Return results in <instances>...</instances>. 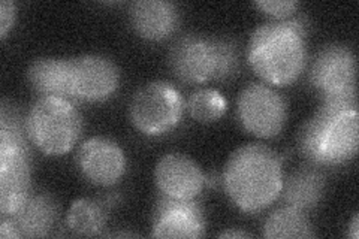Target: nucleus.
<instances>
[{"mask_svg":"<svg viewBox=\"0 0 359 239\" xmlns=\"http://www.w3.org/2000/svg\"><path fill=\"white\" fill-rule=\"evenodd\" d=\"M187 109L196 121L212 123L219 120L226 111V100L212 88H201L190 96Z\"/></svg>","mask_w":359,"mask_h":239,"instance_id":"obj_20","label":"nucleus"},{"mask_svg":"<svg viewBox=\"0 0 359 239\" xmlns=\"http://www.w3.org/2000/svg\"><path fill=\"white\" fill-rule=\"evenodd\" d=\"M304 21L287 18L257 27L247 45V60L257 76L278 87L297 81L307 63Z\"/></svg>","mask_w":359,"mask_h":239,"instance_id":"obj_1","label":"nucleus"},{"mask_svg":"<svg viewBox=\"0 0 359 239\" xmlns=\"http://www.w3.org/2000/svg\"><path fill=\"white\" fill-rule=\"evenodd\" d=\"M18 229L21 238L47 236L59 217V207L48 193L30 195L13 215H6Z\"/></svg>","mask_w":359,"mask_h":239,"instance_id":"obj_16","label":"nucleus"},{"mask_svg":"<svg viewBox=\"0 0 359 239\" xmlns=\"http://www.w3.org/2000/svg\"><path fill=\"white\" fill-rule=\"evenodd\" d=\"M72 84L76 100L102 102L116 93L120 72L108 57L84 54L72 59Z\"/></svg>","mask_w":359,"mask_h":239,"instance_id":"obj_9","label":"nucleus"},{"mask_svg":"<svg viewBox=\"0 0 359 239\" xmlns=\"http://www.w3.org/2000/svg\"><path fill=\"white\" fill-rule=\"evenodd\" d=\"M256 6L277 20H287L298 9L299 4L295 0H259Z\"/></svg>","mask_w":359,"mask_h":239,"instance_id":"obj_21","label":"nucleus"},{"mask_svg":"<svg viewBox=\"0 0 359 239\" xmlns=\"http://www.w3.org/2000/svg\"><path fill=\"white\" fill-rule=\"evenodd\" d=\"M250 235L245 233V232H241V231H224L219 235V238H249Z\"/></svg>","mask_w":359,"mask_h":239,"instance_id":"obj_24","label":"nucleus"},{"mask_svg":"<svg viewBox=\"0 0 359 239\" xmlns=\"http://www.w3.org/2000/svg\"><path fill=\"white\" fill-rule=\"evenodd\" d=\"M0 236H2L4 239L21 238L15 224L9 217H6V215H2V223H0Z\"/></svg>","mask_w":359,"mask_h":239,"instance_id":"obj_23","label":"nucleus"},{"mask_svg":"<svg viewBox=\"0 0 359 239\" xmlns=\"http://www.w3.org/2000/svg\"><path fill=\"white\" fill-rule=\"evenodd\" d=\"M66 224L76 235H99L107 224V212L104 210V205L92 199L75 200L66 214Z\"/></svg>","mask_w":359,"mask_h":239,"instance_id":"obj_19","label":"nucleus"},{"mask_svg":"<svg viewBox=\"0 0 359 239\" xmlns=\"http://www.w3.org/2000/svg\"><path fill=\"white\" fill-rule=\"evenodd\" d=\"M283 170L280 157L262 144H247L223 169V186L235 207L244 212L268 208L280 198Z\"/></svg>","mask_w":359,"mask_h":239,"instance_id":"obj_2","label":"nucleus"},{"mask_svg":"<svg viewBox=\"0 0 359 239\" xmlns=\"http://www.w3.org/2000/svg\"><path fill=\"white\" fill-rule=\"evenodd\" d=\"M132 27L147 41H163L178 26V9L166 0H138L130 5Z\"/></svg>","mask_w":359,"mask_h":239,"instance_id":"obj_14","label":"nucleus"},{"mask_svg":"<svg viewBox=\"0 0 359 239\" xmlns=\"http://www.w3.org/2000/svg\"><path fill=\"white\" fill-rule=\"evenodd\" d=\"M27 78L41 97H60L72 104L76 102L72 84V59H36L29 67Z\"/></svg>","mask_w":359,"mask_h":239,"instance_id":"obj_15","label":"nucleus"},{"mask_svg":"<svg viewBox=\"0 0 359 239\" xmlns=\"http://www.w3.org/2000/svg\"><path fill=\"white\" fill-rule=\"evenodd\" d=\"M29 139L43 154L62 156L71 151L83 130V120L72 102L60 97H39L26 116Z\"/></svg>","mask_w":359,"mask_h":239,"instance_id":"obj_5","label":"nucleus"},{"mask_svg":"<svg viewBox=\"0 0 359 239\" xmlns=\"http://www.w3.org/2000/svg\"><path fill=\"white\" fill-rule=\"evenodd\" d=\"M170 66L189 84L228 79L238 71L237 47L229 39L184 35L172 45Z\"/></svg>","mask_w":359,"mask_h":239,"instance_id":"obj_3","label":"nucleus"},{"mask_svg":"<svg viewBox=\"0 0 359 239\" xmlns=\"http://www.w3.org/2000/svg\"><path fill=\"white\" fill-rule=\"evenodd\" d=\"M358 109L332 112L319 108L299 133L304 156L316 165H343L358 153Z\"/></svg>","mask_w":359,"mask_h":239,"instance_id":"obj_4","label":"nucleus"},{"mask_svg":"<svg viewBox=\"0 0 359 239\" xmlns=\"http://www.w3.org/2000/svg\"><path fill=\"white\" fill-rule=\"evenodd\" d=\"M205 232V214L192 200H178L162 196L153 214L154 238H201Z\"/></svg>","mask_w":359,"mask_h":239,"instance_id":"obj_10","label":"nucleus"},{"mask_svg":"<svg viewBox=\"0 0 359 239\" xmlns=\"http://www.w3.org/2000/svg\"><path fill=\"white\" fill-rule=\"evenodd\" d=\"M237 112L244 130L266 139L283 130L287 120V104L274 88L253 83L240 93Z\"/></svg>","mask_w":359,"mask_h":239,"instance_id":"obj_7","label":"nucleus"},{"mask_svg":"<svg viewBox=\"0 0 359 239\" xmlns=\"http://www.w3.org/2000/svg\"><path fill=\"white\" fill-rule=\"evenodd\" d=\"M184 99L178 90L163 81L149 83L133 95L129 116L141 133L162 136L174 130L184 114Z\"/></svg>","mask_w":359,"mask_h":239,"instance_id":"obj_6","label":"nucleus"},{"mask_svg":"<svg viewBox=\"0 0 359 239\" xmlns=\"http://www.w3.org/2000/svg\"><path fill=\"white\" fill-rule=\"evenodd\" d=\"M325 191V177L316 168L304 166L283 178L282 196L283 202L289 207L301 211H310L320 202Z\"/></svg>","mask_w":359,"mask_h":239,"instance_id":"obj_17","label":"nucleus"},{"mask_svg":"<svg viewBox=\"0 0 359 239\" xmlns=\"http://www.w3.org/2000/svg\"><path fill=\"white\" fill-rule=\"evenodd\" d=\"M30 153L26 148L0 146V211L13 215L30 196Z\"/></svg>","mask_w":359,"mask_h":239,"instance_id":"obj_13","label":"nucleus"},{"mask_svg":"<svg viewBox=\"0 0 359 239\" xmlns=\"http://www.w3.org/2000/svg\"><path fill=\"white\" fill-rule=\"evenodd\" d=\"M76 166L95 186H114L126 172V156L120 145L104 136L84 141L76 153Z\"/></svg>","mask_w":359,"mask_h":239,"instance_id":"obj_8","label":"nucleus"},{"mask_svg":"<svg viewBox=\"0 0 359 239\" xmlns=\"http://www.w3.org/2000/svg\"><path fill=\"white\" fill-rule=\"evenodd\" d=\"M154 179L162 196L178 200L196 199L205 184V175L199 165L178 153L166 154L157 162Z\"/></svg>","mask_w":359,"mask_h":239,"instance_id":"obj_12","label":"nucleus"},{"mask_svg":"<svg viewBox=\"0 0 359 239\" xmlns=\"http://www.w3.org/2000/svg\"><path fill=\"white\" fill-rule=\"evenodd\" d=\"M310 81L323 95L356 88L355 54L344 45H327L314 57Z\"/></svg>","mask_w":359,"mask_h":239,"instance_id":"obj_11","label":"nucleus"},{"mask_svg":"<svg viewBox=\"0 0 359 239\" xmlns=\"http://www.w3.org/2000/svg\"><path fill=\"white\" fill-rule=\"evenodd\" d=\"M264 236L269 239H304L313 238L314 231L304 211L285 205L265 220Z\"/></svg>","mask_w":359,"mask_h":239,"instance_id":"obj_18","label":"nucleus"},{"mask_svg":"<svg viewBox=\"0 0 359 239\" xmlns=\"http://www.w3.org/2000/svg\"><path fill=\"white\" fill-rule=\"evenodd\" d=\"M15 15L17 5L14 2H11V0H4V2L0 4V36H2V39L6 38L8 32L14 26Z\"/></svg>","mask_w":359,"mask_h":239,"instance_id":"obj_22","label":"nucleus"},{"mask_svg":"<svg viewBox=\"0 0 359 239\" xmlns=\"http://www.w3.org/2000/svg\"><path fill=\"white\" fill-rule=\"evenodd\" d=\"M349 236L352 239H358L359 238V217L355 215L351 223V229H349Z\"/></svg>","mask_w":359,"mask_h":239,"instance_id":"obj_25","label":"nucleus"}]
</instances>
